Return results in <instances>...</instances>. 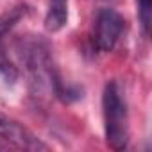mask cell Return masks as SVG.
<instances>
[{
	"instance_id": "cell-1",
	"label": "cell",
	"mask_w": 152,
	"mask_h": 152,
	"mask_svg": "<svg viewBox=\"0 0 152 152\" xmlns=\"http://www.w3.org/2000/svg\"><path fill=\"white\" fill-rule=\"evenodd\" d=\"M18 54L25 66L29 88L36 99L61 97L64 99V90L59 83L57 72L52 61L50 47L41 36H27L18 41Z\"/></svg>"
},
{
	"instance_id": "cell-2",
	"label": "cell",
	"mask_w": 152,
	"mask_h": 152,
	"mask_svg": "<svg viewBox=\"0 0 152 152\" xmlns=\"http://www.w3.org/2000/svg\"><path fill=\"white\" fill-rule=\"evenodd\" d=\"M102 113H104V131L106 141L113 150H124L129 143V120L127 106L122 97L120 86L111 81L106 84L102 93Z\"/></svg>"
},
{
	"instance_id": "cell-3",
	"label": "cell",
	"mask_w": 152,
	"mask_h": 152,
	"mask_svg": "<svg viewBox=\"0 0 152 152\" xmlns=\"http://www.w3.org/2000/svg\"><path fill=\"white\" fill-rule=\"evenodd\" d=\"M0 148H18V150H47L31 131H27L18 122L0 113Z\"/></svg>"
},
{
	"instance_id": "cell-4",
	"label": "cell",
	"mask_w": 152,
	"mask_h": 152,
	"mask_svg": "<svg viewBox=\"0 0 152 152\" xmlns=\"http://www.w3.org/2000/svg\"><path fill=\"white\" fill-rule=\"evenodd\" d=\"M124 18L115 9H100L95 20V47L100 52H111L124 31Z\"/></svg>"
},
{
	"instance_id": "cell-5",
	"label": "cell",
	"mask_w": 152,
	"mask_h": 152,
	"mask_svg": "<svg viewBox=\"0 0 152 152\" xmlns=\"http://www.w3.org/2000/svg\"><path fill=\"white\" fill-rule=\"evenodd\" d=\"M22 15H25V7L18 6V7H15L0 16V75L7 83H15V79L18 77V72L11 64V61L7 59V56L4 52V36L16 25V22L22 18Z\"/></svg>"
},
{
	"instance_id": "cell-6",
	"label": "cell",
	"mask_w": 152,
	"mask_h": 152,
	"mask_svg": "<svg viewBox=\"0 0 152 152\" xmlns=\"http://www.w3.org/2000/svg\"><path fill=\"white\" fill-rule=\"evenodd\" d=\"M68 22V0H50L45 15V29L48 32L61 31Z\"/></svg>"
},
{
	"instance_id": "cell-7",
	"label": "cell",
	"mask_w": 152,
	"mask_h": 152,
	"mask_svg": "<svg viewBox=\"0 0 152 152\" xmlns=\"http://www.w3.org/2000/svg\"><path fill=\"white\" fill-rule=\"evenodd\" d=\"M138 4V16H140V23L143 29V34H148V27H150V0H136Z\"/></svg>"
}]
</instances>
